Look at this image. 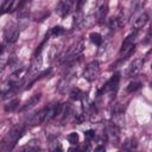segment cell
I'll use <instances>...</instances> for the list:
<instances>
[{
  "label": "cell",
  "mask_w": 152,
  "mask_h": 152,
  "mask_svg": "<svg viewBox=\"0 0 152 152\" xmlns=\"http://www.w3.org/2000/svg\"><path fill=\"white\" fill-rule=\"evenodd\" d=\"M63 32H64V28H62L61 26H55V27L51 30V33H52L53 36H61Z\"/></svg>",
  "instance_id": "cell-19"
},
{
  "label": "cell",
  "mask_w": 152,
  "mask_h": 152,
  "mask_svg": "<svg viewBox=\"0 0 152 152\" xmlns=\"http://www.w3.org/2000/svg\"><path fill=\"white\" fill-rule=\"evenodd\" d=\"M57 110H58V104H52V106L43 108L42 110H39L38 113H36L32 116V119L30 121V125L31 126H37V125H42L44 122H48V121L55 119L56 115H57Z\"/></svg>",
  "instance_id": "cell-2"
},
{
  "label": "cell",
  "mask_w": 152,
  "mask_h": 152,
  "mask_svg": "<svg viewBox=\"0 0 152 152\" xmlns=\"http://www.w3.org/2000/svg\"><path fill=\"white\" fill-rule=\"evenodd\" d=\"M139 88H140V83H139V82H132V83L128 84L127 91H128V93H134V91H137Z\"/></svg>",
  "instance_id": "cell-18"
},
{
  "label": "cell",
  "mask_w": 152,
  "mask_h": 152,
  "mask_svg": "<svg viewBox=\"0 0 152 152\" xmlns=\"http://www.w3.org/2000/svg\"><path fill=\"white\" fill-rule=\"evenodd\" d=\"M68 141L71 144V145H76L78 142V134L76 132H71L69 135H68Z\"/></svg>",
  "instance_id": "cell-17"
},
{
  "label": "cell",
  "mask_w": 152,
  "mask_h": 152,
  "mask_svg": "<svg viewBox=\"0 0 152 152\" xmlns=\"http://www.w3.org/2000/svg\"><path fill=\"white\" fill-rule=\"evenodd\" d=\"M99 75H100V65L97 61H94L90 64H88V66L83 71V77L89 82L95 81L99 77Z\"/></svg>",
  "instance_id": "cell-3"
},
{
  "label": "cell",
  "mask_w": 152,
  "mask_h": 152,
  "mask_svg": "<svg viewBox=\"0 0 152 152\" xmlns=\"http://www.w3.org/2000/svg\"><path fill=\"white\" fill-rule=\"evenodd\" d=\"M83 48H84V43H83V42H80V43L70 51V53L68 55V57L65 58V63H74L76 59H78L80 56H81L82 52H83Z\"/></svg>",
  "instance_id": "cell-5"
},
{
  "label": "cell",
  "mask_w": 152,
  "mask_h": 152,
  "mask_svg": "<svg viewBox=\"0 0 152 152\" xmlns=\"http://www.w3.org/2000/svg\"><path fill=\"white\" fill-rule=\"evenodd\" d=\"M89 38H90L91 43H94L95 45H101V43H102V37H101V34L97 33V32H93V33H90Z\"/></svg>",
  "instance_id": "cell-15"
},
{
  "label": "cell",
  "mask_w": 152,
  "mask_h": 152,
  "mask_svg": "<svg viewBox=\"0 0 152 152\" xmlns=\"http://www.w3.org/2000/svg\"><path fill=\"white\" fill-rule=\"evenodd\" d=\"M18 104H19V100L18 99H14V100L10 101L7 104H5V110L6 112H13L18 107Z\"/></svg>",
  "instance_id": "cell-16"
},
{
  "label": "cell",
  "mask_w": 152,
  "mask_h": 152,
  "mask_svg": "<svg viewBox=\"0 0 152 152\" xmlns=\"http://www.w3.org/2000/svg\"><path fill=\"white\" fill-rule=\"evenodd\" d=\"M39 99H40V94H34L33 96H31V97L25 102V104L20 107V112L27 110V109H30L31 107H33V106L39 101Z\"/></svg>",
  "instance_id": "cell-12"
},
{
  "label": "cell",
  "mask_w": 152,
  "mask_h": 152,
  "mask_svg": "<svg viewBox=\"0 0 152 152\" xmlns=\"http://www.w3.org/2000/svg\"><path fill=\"white\" fill-rule=\"evenodd\" d=\"M28 1H31V0H20V2H19V5H18V10L21 8V7H23L25 4H27Z\"/></svg>",
  "instance_id": "cell-21"
},
{
  "label": "cell",
  "mask_w": 152,
  "mask_h": 152,
  "mask_svg": "<svg viewBox=\"0 0 152 152\" xmlns=\"http://www.w3.org/2000/svg\"><path fill=\"white\" fill-rule=\"evenodd\" d=\"M119 80H120V75H119V74L113 75V77H112V78L106 83V86L103 87V91H113L114 89H116L118 83H119Z\"/></svg>",
  "instance_id": "cell-11"
},
{
  "label": "cell",
  "mask_w": 152,
  "mask_h": 152,
  "mask_svg": "<svg viewBox=\"0 0 152 152\" xmlns=\"http://www.w3.org/2000/svg\"><path fill=\"white\" fill-rule=\"evenodd\" d=\"M142 64H144V61H142V59H140V58L134 59V61L131 63V65L128 66V69H127V72H126L127 77H132V76L138 75V74L140 72L141 68H142Z\"/></svg>",
  "instance_id": "cell-7"
},
{
  "label": "cell",
  "mask_w": 152,
  "mask_h": 152,
  "mask_svg": "<svg viewBox=\"0 0 152 152\" xmlns=\"http://www.w3.org/2000/svg\"><path fill=\"white\" fill-rule=\"evenodd\" d=\"M23 132H24V126L20 124L15 125L14 127H12L7 134L2 138L1 140V144H0V151L1 152H8L10 150H12L17 141L20 139V137L23 135Z\"/></svg>",
  "instance_id": "cell-1"
},
{
  "label": "cell",
  "mask_w": 152,
  "mask_h": 152,
  "mask_svg": "<svg viewBox=\"0 0 152 152\" xmlns=\"http://www.w3.org/2000/svg\"><path fill=\"white\" fill-rule=\"evenodd\" d=\"M14 1H15V0H1V10H2V13H4V14L7 13V12L12 8Z\"/></svg>",
  "instance_id": "cell-14"
},
{
  "label": "cell",
  "mask_w": 152,
  "mask_h": 152,
  "mask_svg": "<svg viewBox=\"0 0 152 152\" xmlns=\"http://www.w3.org/2000/svg\"><path fill=\"white\" fill-rule=\"evenodd\" d=\"M147 21H148V15H147V13L142 12V13H140L139 15H137V17L133 19L132 25H133V27H134L135 30H139V28H141Z\"/></svg>",
  "instance_id": "cell-8"
},
{
  "label": "cell",
  "mask_w": 152,
  "mask_h": 152,
  "mask_svg": "<svg viewBox=\"0 0 152 152\" xmlns=\"http://www.w3.org/2000/svg\"><path fill=\"white\" fill-rule=\"evenodd\" d=\"M18 38H19V30H17V28H11V30L7 28L5 31V40L8 44L14 43Z\"/></svg>",
  "instance_id": "cell-10"
},
{
  "label": "cell",
  "mask_w": 152,
  "mask_h": 152,
  "mask_svg": "<svg viewBox=\"0 0 152 152\" xmlns=\"http://www.w3.org/2000/svg\"><path fill=\"white\" fill-rule=\"evenodd\" d=\"M135 37H137V32H133L131 33L122 43L121 45V49H120V55L122 56H127L129 55L133 50H134V40H135Z\"/></svg>",
  "instance_id": "cell-4"
},
{
  "label": "cell",
  "mask_w": 152,
  "mask_h": 152,
  "mask_svg": "<svg viewBox=\"0 0 152 152\" xmlns=\"http://www.w3.org/2000/svg\"><path fill=\"white\" fill-rule=\"evenodd\" d=\"M84 95H86V94H84L81 89H78V88L72 89L71 93H70V97H71V100H82V99L84 97Z\"/></svg>",
  "instance_id": "cell-13"
},
{
  "label": "cell",
  "mask_w": 152,
  "mask_h": 152,
  "mask_svg": "<svg viewBox=\"0 0 152 152\" xmlns=\"http://www.w3.org/2000/svg\"><path fill=\"white\" fill-rule=\"evenodd\" d=\"M71 108L68 103H63V104H58V110H57V115L56 119H58L59 121H63L66 119V116L69 115Z\"/></svg>",
  "instance_id": "cell-9"
},
{
  "label": "cell",
  "mask_w": 152,
  "mask_h": 152,
  "mask_svg": "<svg viewBox=\"0 0 152 152\" xmlns=\"http://www.w3.org/2000/svg\"><path fill=\"white\" fill-rule=\"evenodd\" d=\"M84 137H86L87 140H91V139H94V138H95V131H93V129H88V131H86V132H84Z\"/></svg>",
  "instance_id": "cell-20"
},
{
  "label": "cell",
  "mask_w": 152,
  "mask_h": 152,
  "mask_svg": "<svg viewBox=\"0 0 152 152\" xmlns=\"http://www.w3.org/2000/svg\"><path fill=\"white\" fill-rule=\"evenodd\" d=\"M72 4L74 1L72 0H63L58 4V6L56 7V12L58 13V15L61 17H65L69 14L70 10L72 8Z\"/></svg>",
  "instance_id": "cell-6"
}]
</instances>
